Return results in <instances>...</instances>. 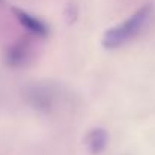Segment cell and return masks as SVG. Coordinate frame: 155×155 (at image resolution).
Wrapping results in <instances>:
<instances>
[{"mask_svg": "<svg viewBox=\"0 0 155 155\" xmlns=\"http://www.w3.org/2000/svg\"><path fill=\"white\" fill-rule=\"evenodd\" d=\"M12 12H14L17 21L33 36H47L48 35V26L36 15H33L24 9H20V8H14Z\"/></svg>", "mask_w": 155, "mask_h": 155, "instance_id": "obj_2", "label": "cell"}, {"mask_svg": "<svg viewBox=\"0 0 155 155\" xmlns=\"http://www.w3.org/2000/svg\"><path fill=\"white\" fill-rule=\"evenodd\" d=\"M108 145V133L107 130H104L101 127L92 128L87 136H86V146L89 148L91 152L94 154H100Z\"/></svg>", "mask_w": 155, "mask_h": 155, "instance_id": "obj_3", "label": "cell"}, {"mask_svg": "<svg viewBox=\"0 0 155 155\" xmlns=\"http://www.w3.org/2000/svg\"><path fill=\"white\" fill-rule=\"evenodd\" d=\"M154 15V6L152 5H143L139 9H136L128 18L120 21L119 24L111 26L103 35V45L107 50L120 48L125 44L131 42L137 35H140L148 23L151 21Z\"/></svg>", "mask_w": 155, "mask_h": 155, "instance_id": "obj_1", "label": "cell"}, {"mask_svg": "<svg viewBox=\"0 0 155 155\" xmlns=\"http://www.w3.org/2000/svg\"><path fill=\"white\" fill-rule=\"evenodd\" d=\"M29 59H30V48L26 44H15L8 51V62L11 65L20 66V65L27 63Z\"/></svg>", "mask_w": 155, "mask_h": 155, "instance_id": "obj_5", "label": "cell"}, {"mask_svg": "<svg viewBox=\"0 0 155 155\" xmlns=\"http://www.w3.org/2000/svg\"><path fill=\"white\" fill-rule=\"evenodd\" d=\"M30 100L35 107L42 108V110H48L54 104V94L50 89H47L45 86L33 87L30 91Z\"/></svg>", "mask_w": 155, "mask_h": 155, "instance_id": "obj_4", "label": "cell"}]
</instances>
